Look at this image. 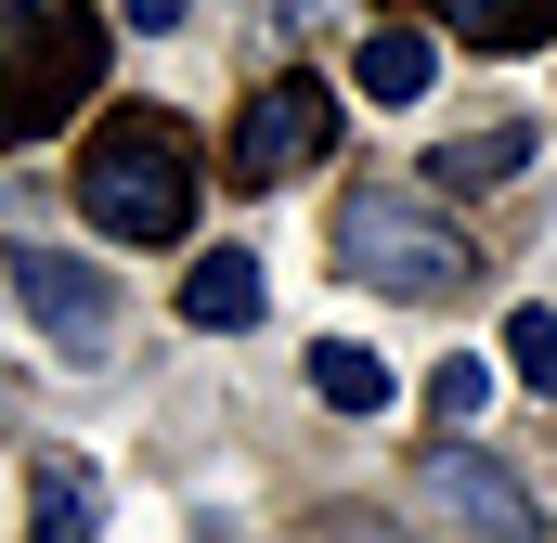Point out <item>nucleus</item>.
Wrapping results in <instances>:
<instances>
[{"mask_svg":"<svg viewBox=\"0 0 557 543\" xmlns=\"http://www.w3.org/2000/svg\"><path fill=\"white\" fill-rule=\"evenodd\" d=\"M519 155H532V130H519V117H493V130L441 142V155H428V181H441V194H493V181H519Z\"/></svg>","mask_w":557,"mask_h":543,"instance_id":"9d476101","label":"nucleus"},{"mask_svg":"<svg viewBox=\"0 0 557 543\" xmlns=\"http://www.w3.org/2000/svg\"><path fill=\"white\" fill-rule=\"evenodd\" d=\"M480 402H493V363H467V350H454V363H428V427H441V440H454Z\"/></svg>","mask_w":557,"mask_h":543,"instance_id":"ddd939ff","label":"nucleus"},{"mask_svg":"<svg viewBox=\"0 0 557 543\" xmlns=\"http://www.w3.org/2000/svg\"><path fill=\"white\" fill-rule=\"evenodd\" d=\"M195 194H208V155H195V130L169 104H117L104 130L78 142V220L117 233V247H182Z\"/></svg>","mask_w":557,"mask_h":543,"instance_id":"f257e3e1","label":"nucleus"},{"mask_svg":"<svg viewBox=\"0 0 557 543\" xmlns=\"http://www.w3.org/2000/svg\"><path fill=\"white\" fill-rule=\"evenodd\" d=\"M104 91V13L91 0H0V142H52Z\"/></svg>","mask_w":557,"mask_h":543,"instance_id":"f03ea898","label":"nucleus"},{"mask_svg":"<svg viewBox=\"0 0 557 543\" xmlns=\"http://www.w3.org/2000/svg\"><path fill=\"white\" fill-rule=\"evenodd\" d=\"M428 505H441L454 531H480V543H532L545 531L532 479H519L506 453H480V440H441V453H428Z\"/></svg>","mask_w":557,"mask_h":543,"instance_id":"39448f33","label":"nucleus"},{"mask_svg":"<svg viewBox=\"0 0 557 543\" xmlns=\"http://www.w3.org/2000/svg\"><path fill=\"white\" fill-rule=\"evenodd\" d=\"M389 389H403V376H389L376 350H350V337H324V350H311V402H337V414H376Z\"/></svg>","mask_w":557,"mask_h":543,"instance_id":"f8f14e48","label":"nucleus"},{"mask_svg":"<svg viewBox=\"0 0 557 543\" xmlns=\"http://www.w3.org/2000/svg\"><path fill=\"white\" fill-rule=\"evenodd\" d=\"M337 260L363 272V285H389V298H454V285H480V247L416 207V194H389V181H363L350 207H337Z\"/></svg>","mask_w":557,"mask_h":543,"instance_id":"7ed1b4c3","label":"nucleus"},{"mask_svg":"<svg viewBox=\"0 0 557 543\" xmlns=\"http://www.w3.org/2000/svg\"><path fill=\"white\" fill-rule=\"evenodd\" d=\"M428 26H454L480 52H532V39H557V0H428Z\"/></svg>","mask_w":557,"mask_h":543,"instance_id":"1a4fd4ad","label":"nucleus"},{"mask_svg":"<svg viewBox=\"0 0 557 543\" xmlns=\"http://www.w3.org/2000/svg\"><path fill=\"white\" fill-rule=\"evenodd\" d=\"M26 531H39V543H104V479H91L78 453H39V479H26Z\"/></svg>","mask_w":557,"mask_h":543,"instance_id":"0eeeda50","label":"nucleus"},{"mask_svg":"<svg viewBox=\"0 0 557 543\" xmlns=\"http://www.w3.org/2000/svg\"><path fill=\"white\" fill-rule=\"evenodd\" d=\"M13 298H26V311H39V324L65 337V350H104V324H117L104 272H91V260H65V247H39V233L13 247Z\"/></svg>","mask_w":557,"mask_h":543,"instance_id":"423d86ee","label":"nucleus"},{"mask_svg":"<svg viewBox=\"0 0 557 543\" xmlns=\"http://www.w3.org/2000/svg\"><path fill=\"white\" fill-rule=\"evenodd\" d=\"M182 324H195V337H234V324H260V260H247V247L195 260V272H182Z\"/></svg>","mask_w":557,"mask_h":543,"instance_id":"6e6552de","label":"nucleus"},{"mask_svg":"<svg viewBox=\"0 0 557 543\" xmlns=\"http://www.w3.org/2000/svg\"><path fill=\"white\" fill-rule=\"evenodd\" d=\"M324 142H337V91L285 65V78H260V91L234 104V142H221L234 168H221V181L273 194V181H298V168H324Z\"/></svg>","mask_w":557,"mask_h":543,"instance_id":"20e7f679","label":"nucleus"},{"mask_svg":"<svg viewBox=\"0 0 557 543\" xmlns=\"http://www.w3.org/2000/svg\"><path fill=\"white\" fill-rule=\"evenodd\" d=\"M506 376L557 402V311H506Z\"/></svg>","mask_w":557,"mask_h":543,"instance_id":"4468645a","label":"nucleus"},{"mask_svg":"<svg viewBox=\"0 0 557 543\" xmlns=\"http://www.w3.org/2000/svg\"><path fill=\"white\" fill-rule=\"evenodd\" d=\"M117 13H131L143 39H156V26H182V0H117Z\"/></svg>","mask_w":557,"mask_h":543,"instance_id":"2eb2a0df","label":"nucleus"},{"mask_svg":"<svg viewBox=\"0 0 557 543\" xmlns=\"http://www.w3.org/2000/svg\"><path fill=\"white\" fill-rule=\"evenodd\" d=\"M428 65H441V52H428L416 26H376V39L350 52V78H363V104H416V91H428Z\"/></svg>","mask_w":557,"mask_h":543,"instance_id":"9b49d317","label":"nucleus"}]
</instances>
